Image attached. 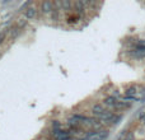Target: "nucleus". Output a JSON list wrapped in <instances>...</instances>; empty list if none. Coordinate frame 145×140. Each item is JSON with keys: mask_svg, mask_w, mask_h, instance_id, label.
Returning <instances> with one entry per match:
<instances>
[{"mask_svg": "<svg viewBox=\"0 0 145 140\" xmlns=\"http://www.w3.org/2000/svg\"><path fill=\"white\" fill-rule=\"evenodd\" d=\"M129 107H131V103L123 102V101H117V103H116V107H115V108H129Z\"/></svg>", "mask_w": 145, "mask_h": 140, "instance_id": "nucleus-6", "label": "nucleus"}, {"mask_svg": "<svg viewBox=\"0 0 145 140\" xmlns=\"http://www.w3.org/2000/svg\"><path fill=\"white\" fill-rule=\"evenodd\" d=\"M139 117H140V122L145 126V113H141V115L139 116Z\"/></svg>", "mask_w": 145, "mask_h": 140, "instance_id": "nucleus-11", "label": "nucleus"}, {"mask_svg": "<svg viewBox=\"0 0 145 140\" xmlns=\"http://www.w3.org/2000/svg\"><path fill=\"white\" fill-rule=\"evenodd\" d=\"M66 140H72V139H70V138H69V139H66Z\"/></svg>", "mask_w": 145, "mask_h": 140, "instance_id": "nucleus-14", "label": "nucleus"}, {"mask_svg": "<svg viewBox=\"0 0 145 140\" xmlns=\"http://www.w3.org/2000/svg\"><path fill=\"white\" fill-rule=\"evenodd\" d=\"M69 134L70 133H68V131H64V130H54V133H52V135H54V138H55L56 140H66V139H69L70 136H69Z\"/></svg>", "mask_w": 145, "mask_h": 140, "instance_id": "nucleus-1", "label": "nucleus"}, {"mask_svg": "<svg viewBox=\"0 0 145 140\" xmlns=\"http://www.w3.org/2000/svg\"><path fill=\"white\" fill-rule=\"evenodd\" d=\"M54 3L51 1H43L42 4H41V9H42V12L47 13V12H54Z\"/></svg>", "mask_w": 145, "mask_h": 140, "instance_id": "nucleus-4", "label": "nucleus"}, {"mask_svg": "<svg viewBox=\"0 0 145 140\" xmlns=\"http://www.w3.org/2000/svg\"><path fill=\"white\" fill-rule=\"evenodd\" d=\"M126 96H131V97H136V93H138V92H136V87H135V85H134V87H130V88H127V89H126Z\"/></svg>", "mask_w": 145, "mask_h": 140, "instance_id": "nucleus-7", "label": "nucleus"}, {"mask_svg": "<svg viewBox=\"0 0 145 140\" xmlns=\"http://www.w3.org/2000/svg\"><path fill=\"white\" fill-rule=\"evenodd\" d=\"M52 128H54V130H60V128H61V124L59 122V121H54V124H52Z\"/></svg>", "mask_w": 145, "mask_h": 140, "instance_id": "nucleus-9", "label": "nucleus"}, {"mask_svg": "<svg viewBox=\"0 0 145 140\" xmlns=\"http://www.w3.org/2000/svg\"><path fill=\"white\" fill-rule=\"evenodd\" d=\"M36 15H37V9H36V8H28L24 12V17L27 18V19H33Z\"/></svg>", "mask_w": 145, "mask_h": 140, "instance_id": "nucleus-5", "label": "nucleus"}, {"mask_svg": "<svg viewBox=\"0 0 145 140\" xmlns=\"http://www.w3.org/2000/svg\"><path fill=\"white\" fill-rule=\"evenodd\" d=\"M122 140H134V134L133 133H127V135H126Z\"/></svg>", "mask_w": 145, "mask_h": 140, "instance_id": "nucleus-10", "label": "nucleus"}, {"mask_svg": "<svg viewBox=\"0 0 145 140\" xmlns=\"http://www.w3.org/2000/svg\"><path fill=\"white\" fill-rule=\"evenodd\" d=\"M18 33H19V28H14V29H13V33H12V37L14 38L15 36L18 35Z\"/></svg>", "mask_w": 145, "mask_h": 140, "instance_id": "nucleus-12", "label": "nucleus"}, {"mask_svg": "<svg viewBox=\"0 0 145 140\" xmlns=\"http://www.w3.org/2000/svg\"><path fill=\"white\" fill-rule=\"evenodd\" d=\"M7 31H3V32H0V45H1L3 42L5 41V38H7Z\"/></svg>", "mask_w": 145, "mask_h": 140, "instance_id": "nucleus-8", "label": "nucleus"}, {"mask_svg": "<svg viewBox=\"0 0 145 140\" xmlns=\"http://www.w3.org/2000/svg\"><path fill=\"white\" fill-rule=\"evenodd\" d=\"M25 26V20L24 19H20V22L18 23V27H24Z\"/></svg>", "mask_w": 145, "mask_h": 140, "instance_id": "nucleus-13", "label": "nucleus"}, {"mask_svg": "<svg viewBox=\"0 0 145 140\" xmlns=\"http://www.w3.org/2000/svg\"><path fill=\"white\" fill-rule=\"evenodd\" d=\"M106 111H107V110H106V108L103 107L102 105H99V103H95V105L92 107V112H93V115H94L95 117H98V116L103 115Z\"/></svg>", "mask_w": 145, "mask_h": 140, "instance_id": "nucleus-2", "label": "nucleus"}, {"mask_svg": "<svg viewBox=\"0 0 145 140\" xmlns=\"http://www.w3.org/2000/svg\"><path fill=\"white\" fill-rule=\"evenodd\" d=\"M118 99H116L113 96H110V97L105 98V101H103V103H105V106H107V107H111V108H115L116 107V103H117Z\"/></svg>", "mask_w": 145, "mask_h": 140, "instance_id": "nucleus-3", "label": "nucleus"}]
</instances>
